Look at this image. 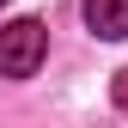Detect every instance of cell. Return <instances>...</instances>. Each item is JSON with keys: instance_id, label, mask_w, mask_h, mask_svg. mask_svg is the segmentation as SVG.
I'll use <instances>...</instances> for the list:
<instances>
[{"instance_id": "cell-1", "label": "cell", "mask_w": 128, "mask_h": 128, "mask_svg": "<svg viewBox=\"0 0 128 128\" xmlns=\"http://www.w3.org/2000/svg\"><path fill=\"white\" fill-rule=\"evenodd\" d=\"M43 49H49V30H43L37 18L0 24V73H6V79H30L43 67Z\"/></svg>"}, {"instance_id": "cell-2", "label": "cell", "mask_w": 128, "mask_h": 128, "mask_svg": "<svg viewBox=\"0 0 128 128\" xmlns=\"http://www.w3.org/2000/svg\"><path fill=\"white\" fill-rule=\"evenodd\" d=\"M86 24L104 43H122L128 37V0H86Z\"/></svg>"}, {"instance_id": "cell-3", "label": "cell", "mask_w": 128, "mask_h": 128, "mask_svg": "<svg viewBox=\"0 0 128 128\" xmlns=\"http://www.w3.org/2000/svg\"><path fill=\"white\" fill-rule=\"evenodd\" d=\"M110 98H116V110H122V116H128V67H122L116 79H110Z\"/></svg>"}, {"instance_id": "cell-4", "label": "cell", "mask_w": 128, "mask_h": 128, "mask_svg": "<svg viewBox=\"0 0 128 128\" xmlns=\"http://www.w3.org/2000/svg\"><path fill=\"white\" fill-rule=\"evenodd\" d=\"M0 6H6V0H0Z\"/></svg>"}]
</instances>
